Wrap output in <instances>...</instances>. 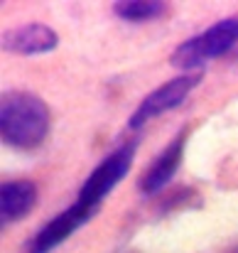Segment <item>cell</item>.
<instances>
[{
    "label": "cell",
    "mask_w": 238,
    "mask_h": 253,
    "mask_svg": "<svg viewBox=\"0 0 238 253\" xmlns=\"http://www.w3.org/2000/svg\"><path fill=\"white\" fill-rule=\"evenodd\" d=\"M201 79H204L201 72H189V74H182V77H174V79L164 82L159 88H155L153 93H148V96L140 101V106H138L135 113L130 116L128 126H130L133 130H138V128H143L148 121L158 118L159 113L177 108V106L199 86Z\"/></svg>",
    "instance_id": "cell-4"
},
{
    "label": "cell",
    "mask_w": 238,
    "mask_h": 253,
    "mask_svg": "<svg viewBox=\"0 0 238 253\" xmlns=\"http://www.w3.org/2000/svg\"><path fill=\"white\" fill-rule=\"evenodd\" d=\"M133 155H135V143L120 145L118 150H113L111 155H106V158L96 165V169L86 177V182L81 184L79 204L96 209V207L103 202V197L128 174L130 163H133Z\"/></svg>",
    "instance_id": "cell-3"
},
{
    "label": "cell",
    "mask_w": 238,
    "mask_h": 253,
    "mask_svg": "<svg viewBox=\"0 0 238 253\" xmlns=\"http://www.w3.org/2000/svg\"><path fill=\"white\" fill-rule=\"evenodd\" d=\"M167 10V5L162 0H118L113 2V12L128 22H145L159 17Z\"/></svg>",
    "instance_id": "cell-9"
},
{
    "label": "cell",
    "mask_w": 238,
    "mask_h": 253,
    "mask_svg": "<svg viewBox=\"0 0 238 253\" xmlns=\"http://www.w3.org/2000/svg\"><path fill=\"white\" fill-rule=\"evenodd\" d=\"M37 204V187L30 179H7L0 184V219L2 224L20 221Z\"/></svg>",
    "instance_id": "cell-8"
},
{
    "label": "cell",
    "mask_w": 238,
    "mask_h": 253,
    "mask_svg": "<svg viewBox=\"0 0 238 253\" xmlns=\"http://www.w3.org/2000/svg\"><path fill=\"white\" fill-rule=\"evenodd\" d=\"M49 133V108L30 91H10L0 101V135L10 148L35 150Z\"/></svg>",
    "instance_id": "cell-1"
},
{
    "label": "cell",
    "mask_w": 238,
    "mask_h": 253,
    "mask_svg": "<svg viewBox=\"0 0 238 253\" xmlns=\"http://www.w3.org/2000/svg\"><path fill=\"white\" fill-rule=\"evenodd\" d=\"M236 42H238V15H234V17L219 20L216 25H211V27L204 30L201 35H197V37L182 42V44L172 52L169 64L177 67V69H184V74H189V72H194L199 64L226 54Z\"/></svg>",
    "instance_id": "cell-2"
},
{
    "label": "cell",
    "mask_w": 238,
    "mask_h": 253,
    "mask_svg": "<svg viewBox=\"0 0 238 253\" xmlns=\"http://www.w3.org/2000/svg\"><path fill=\"white\" fill-rule=\"evenodd\" d=\"M184 143H187V128L179 130L159 153L158 158L153 160V165H148V169L140 177V192L143 194H158L162 187L169 184V179L174 177V172L182 165L184 158Z\"/></svg>",
    "instance_id": "cell-6"
},
{
    "label": "cell",
    "mask_w": 238,
    "mask_h": 253,
    "mask_svg": "<svg viewBox=\"0 0 238 253\" xmlns=\"http://www.w3.org/2000/svg\"><path fill=\"white\" fill-rule=\"evenodd\" d=\"M57 44H59V35L42 22H27V25L15 27L12 32L2 35V47L7 52L25 54V57L52 52Z\"/></svg>",
    "instance_id": "cell-7"
},
{
    "label": "cell",
    "mask_w": 238,
    "mask_h": 253,
    "mask_svg": "<svg viewBox=\"0 0 238 253\" xmlns=\"http://www.w3.org/2000/svg\"><path fill=\"white\" fill-rule=\"evenodd\" d=\"M96 209L91 207H83V204H74L69 209H64L62 214H57L49 224H44L35 236L32 241L27 244V253H49L54 251L57 246H62L74 231H79L81 226L93 216Z\"/></svg>",
    "instance_id": "cell-5"
}]
</instances>
